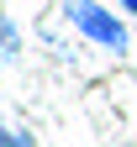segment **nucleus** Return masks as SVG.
Masks as SVG:
<instances>
[{
  "label": "nucleus",
  "mask_w": 137,
  "mask_h": 147,
  "mask_svg": "<svg viewBox=\"0 0 137 147\" xmlns=\"http://www.w3.org/2000/svg\"><path fill=\"white\" fill-rule=\"evenodd\" d=\"M63 11H69V21L79 26L90 42H100V47H111V53H121V47H127V26L116 21L106 5H95V0H69Z\"/></svg>",
  "instance_id": "1"
},
{
  "label": "nucleus",
  "mask_w": 137,
  "mask_h": 147,
  "mask_svg": "<svg viewBox=\"0 0 137 147\" xmlns=\"http://www.w3.org/2000/svg\"><path fill=\"white\" fill-rule=\"evenodd\" d=\"M121 11H132V16H137V0H121Z\"/></svg>",
  "instance_id": "3"
},
{
  "label": "nucleus",
  "mask_w": 137,
  "mask_h": 147,
  "mask_svg": "<svg viewBox=\"0 0 137 147\" xmlns=\"http://www.w3.org/2000/svg\"><path fill=\"white\" fill-rule=\"evenodd\" d=\"M0 147H37L27 131H11V126H0Z\"/></svg>",
  "instance_id": "2"
}]
</instances>
